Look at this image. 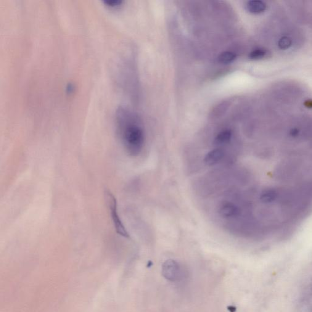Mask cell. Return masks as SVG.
I'll return each mask as SVG.
<instances>
[{
    "label": "cell",
    "instance_id": "10",
    "mask_svg": "<svg viewBox=\"0 0 312 312\" xmlns=\"http://www.w3.org/2000/svg\"><path fill=\"white\" fill-rule=\"evenodd\" d=\"M293 43L292 39L287 36H282L277 42V45L280 49L287 50L292 46Z\"/></svg>",
    "mask_w": 312,
    "mask_h": 312
},
{
    "label": "cell",
    "instance_id": "7",
    "mask_svg": "<svg viewBox=\"0 0 312 312\" xmlns=\"http://www.w3.org/2000/svg\"><path fill=\"white\" fill-rule=\"evenodd\" d=\"M232 136V133L229 129H226L220 132L215 139V144L217 145H223L228 144L231 141Z\"/></svg>",
    "mask_w": 312,
    "mask_h": 312
},
{
    "label": "cell",
    "instance_id": "3",
    "mask_svg": "<svg viewBox=\"0 0 312 312\" xmlns=\"http://www.w3.org/2000/svg\"><path fill=\"white\" fill-rule=\"evenodd\" d=\"M162 274L165 279L175 282L181 278L182 272L177 261L173 259H169L163 264Z\"/></svg>",
    "mask_w": 312,
    "mask_h": 312
},
{
    "label": "cell",
    "instance_id": "2",
    "mask_svg": "<svg viewBox=\"0 0 312 312\" xmlns=\"http://www.w3.org/2000/svg\"><path fill=\"white\" fill-rule=\"evenodd\" d=\"M108 197H109L110 210L111 217L114 224L116 231L117 233L125 238H129V235L127 231L125 225L120 217L118 211V203L115 196L110 192H108Z\"/></svg>",
    "mask_w": 312,
    "mask_h": 312
},
{
    "label": "cell",
    "instance_id": "9",
    "mask_svg": "<svg viewBox=\"0 0 312 312\" xmlns=\"http://www.w3.org/2000/svg\"><path fill=\"white\" fill-rule=\"evenodd\" d=\"M268 50L264 49H256L253 50L249 54L251 59H260L265 57L268 54Z\"/></svg>",
    "mask_w": 312,
    "mask_h": 312
},
{
    "label": "cell",
    "instance_id": "1",
    "mask_svg": "<svg viewBox=\"0 0 312 312\" xmlns=\"http://www.w3.org/2000/svg\"><path fill=\"white\" fill-rule=\"evenodd\" d=\"M116 124L127 153L132 156H138L144 147V133L133 115L125 108H118L116 112Z\"/></svg>",
    "mask_w": 312,
    "mask_h": 312
},
{
    "label": "cell",
    "instance_id": "4",
    "mask_svg": "<svg viewBox=\"0 0 312 312\" xmlns=\"http://www.w3.org/2000/svg\"><path fill=\"white\" fill-rule=\"evenodd\" d=\"M219 213L223 218L234 217L239 213V208L233 203L224 202L219 207Z\"/></svg>",
    "mask_w": 312,
    "mask_h": 312
},
{
    "label": "cell",
    "instance_id": "11",
    "mask_svg": "<svg viewBox=\"0 0 312 312\" xmlns=\"http://www.w3.org/2000/svg\"><path fill=\"white\" fill-rule=\"evenodd\" d=\"M103 3L110 9H115L122 6L123 1L121 0H105L103 1Z\"/></svg>",
    "mask_w": 312,
    "mask_h": 312
},
{
    "label": "cell",
    "instance_id": "5",
    "mask_svg": "<svg viewBox=\"0 0 312 312\" xmlns=\"http://www.w3.org/2000/svg\"><path fill=\"white\" fill-rule=\"evenodd\" d=\"M224 157V152L220 149H214L210 151L205 157V163L208 166H213L220 162Z\"/></svg>",
    "mask_w": 312,
    "mask_h": 312
},
{
    "label": "cell",
    "instance_id": "8",
    "mask_svg": "<svg viewBox=\"0 0 312 312\" xmlns=\"http://www.w3.org/2000/svg\"><path fill=\"white\" fill-rule=\"evenodd\" d=\"M236 59V54L232 52H222L218 57V61L223 64H228L232 63Z\"/></svg>",
    "mask_w": 312,
    "mask_h": 312
},
{
    "label": "cell",
    "instance_id": "6",
    "mask_svg": "<svg viewBox=\"0 0 312 312\" xmlns=\"http://www.w3.org/2000/svg\"><path fill=\"white\" fill-rule=\"evenodd\" d=\"M247 9L251 14H259L265 11L266 4L261 1H250L247 2Z\"/></svg>",
    "mask_w": 312,
    "mask_h": 312
}]
</instances>
